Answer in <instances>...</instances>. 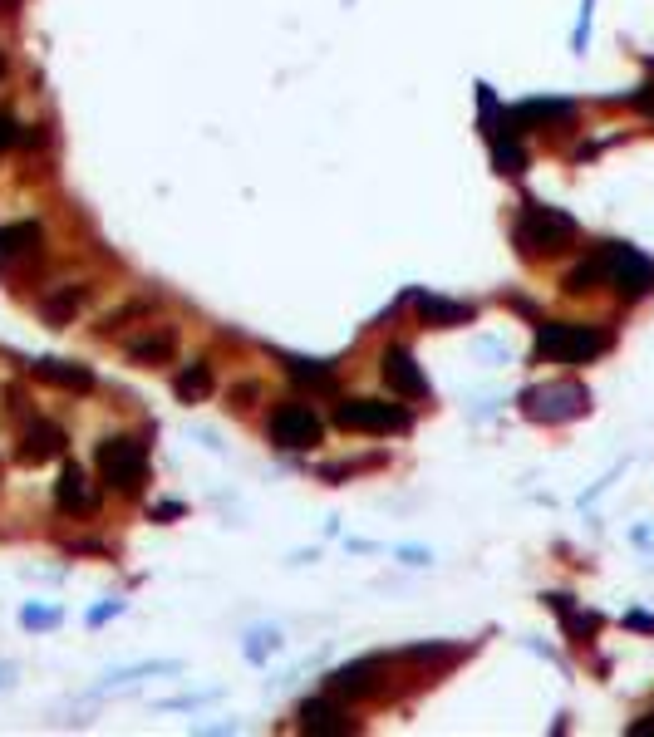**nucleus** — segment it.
<instances>
[{
    "label": "nucleus",
    "mask_w": 654,
    "mask_h": 737,
    "mask_svg": "<svg viewBox=\"0 0 654 737\" xmlns=\"http://www.w3.org/2000/svg\"><path fill=\"white\" fill-rule=\"evenodd\" d=\"M605 271H610V285L625 295V300H640L654 290V266L635 251V246H620V241H605Z\"/></svg>",
    "instance_id": "obj_5"
},
{
    "label": "nucleus",
    "mask_w": 654,
    "mask_h": 737,
    "mask_svg": "<svg viewBox=\"0 0 654 737\" xmlns=\"http://www.w3.org/2000/svg\"><path fill=\"white\" fill-rule=\"evenodd\" d=\"M335 423L350 428V433H404L409 413L399 403H384V398H345L335 408Z\"/></svg>",
    "instance_id": "obj_4"
},
{
    "label": "nucleus",
    "mask_w": 654,
    "mask_h": 737,
    "mask_svg": "<svg viewBox=\"0 0 654 737\" xmlns=\"http://www.w3.org/2000/svg\"><path fill=\"white\" fill-rule=\"evenodd\" d=\"M379 374H384V384L394 389V394H404V398H423L428 394V379L418 374V359L409 354V349H384V359H379Z\"/></svg>",
    "instance_id": "obj_8"
},
{
    "label": "nucleus",
    "mask_w": 654,
    "mask_h": 737,
    "mask_svg": "<svg viewBox=\"0 0 654 737\" xmlns=\"http://www.w3.org/2000/svg\"><path fill=\"white\" fill-rule=\"evenodd\" d=\"M35 374H40V379H50V384H60V389H89V384H94L84 364H64V359H40V364H35Z\"/></svg>",
    "instance_id": "obj_14"
},
{
    "label": "nucleus",
    "mask_w": 654,
    "mask_h": 737,
    "mask_svg": "<svg viewBox=\"0 0 654 737\" xmlns=\"http://www.w3.org/2000/svg\"><path fill=\"white\" fill-rule=\"evenodd\" d=\"M497 168H502V172H522V168H527L522 148H517V143H502V138H497Z\"/></svg>",
    "instance_id": "obj_20"
},
{
    "label": "nucleus",
    "mask_w": 654,
    "mask_h": 737,
    "mask_svg": "<svg viewBox=\"0 0 654 737\" xmlns=\"http://www.w3.org/2000/svg\"><path fill=\"white\" fill-rule=\"evenodd\" d=\"M64 453V433L55 423H30L25 438H20V457L25 462H50V457Z\"/></svg>",
    "instance_id": "obj_10"
},
{
    "label": "nucleus",
    "mask_w": 654,
    "mask_h": 737,
    "mask_svg": "<svg viewBox=\"0 0 654 737\" xmlns=\"http://www.w3.org/2000/svg\"><path fill=\"white\" fill-rule=\"evenodd\" d=\"M207 394H212V369H207V364L182 369V374H178V398H182V403H202Z\"/></svg>",
    "instance_id": "obj_18"
},
{
    "label": "nucleus",
    "mask_w": 654,
    "mask_h": 737,
    "mask_svg": "<svg viewBox=\"0 0 654 737\" xmlns=\"http://www.w3.org/2000/svg\"><path fill=\"white\" fill-rule=\"evenodd\" d=\"M55 502H60V511H94L99 507V497H94V487H89V477L69 462L60 472V487H55Z\"/></svg>",
    "instance_id": "obj_9"
},
{
    "label": "nucleus",
    "mask_w": 654,
    "mask_h": 737,
    "mask_svg": "<svg viewBox=\"0 0 654 737\" xmlns=\"http://www.w3.org/2000/svg\"><path fill=\"white\" fill-rule=\"evenodd\" d=\"M300 728L305 733H350V718L335 708V703H325V698H315V703H305L300 708Z\"/></svg>",
    "instance_id": "obj_11"
},
{
    "label": "nucleus",
    "mask_w": 654,
    "mask_h": 737,
    "mask_svg": "<svg viewBox=\"0 0 654 737\" xmlns=\"http://www.w3.org/2000/svg\"><path fill=\"white\" fill-rule=\"evenodd\" d=\"M517 246L527 256H561L576 246V222L556 207H541V202H527L522 217H517Z\"/></svg>",
    "instance_id": "obj_1"
},
{
    "label": "nucleus",
    "mask_w": 654,
    "mask_h": 737,
    "mask_svg": "<svg viewBox=\"0 0 654 737\" xmlns=\"http://www.w3.org/2000/svg\"><path fill=\"white\" fill-rule=\"evenodd\" d=\"M84 300H89V285H79V290H74V285H64L60 295H50V300H45V320H50V325H64V320H69Z\"/></svg>",
    "instance_id": "obj_17"
},
{
    "label": "nucleus",
    "mask_w": 654,
    "mask_h": 737,
    "mask_svg": "<svg viewBox=\"0 0 654 737\" xmlns=\"http://www.w3.org/2000/svg\"><path fill=\"white\" fill-rule=\"evenodd\" d=\"M581 408H586V389H576V384H551V389H532L527 394V413L546 418V423L576 418Z\"/></svg>",
    "instance_id": "obj_7"
},
{
    "label": "nucleus",
    "mask_w": 654,
    "mask_h": 737,
    "mask_svg": "<svg viewBox=\"0 0 654 737\" xmlns=\"http://www.w3.org/2000/svg\"><path fill=\"white\" fill-rule=\"evenodd\" d=\"M30 246H40V227H35V222H15V227L0 231V261H5V256H20V251H30Z\"/></svg>",
    "instance_id": "obj_19"
},
{
    "label": "nucleus",
    "mask_w": 654,
    "mask_h": 737,
    "mask_svg": "<svg viewBox=\"0 0 654 737\" xmlns=\"http://www.w3.org/2000/svg\"><path fill=\"white\" fill-rule=\"evenodd\" d=\"M0 69H5V59H0Z\"/></svg>",
    "instance_id": "obj_23"
},
{
    "label": "nucleus",
    "mask_w": 654,
    "mask_h": 737,
    "mask_svg": "<svg viewBox=\"0 0 654 737\" xmlns=\"http://www.w3.org/2000/svg\"><path fill=\"white\" fill-rule=\"evenodd\" d=\"M418 315H423L428 325L448 330V325H468V320H473V305H453V300H433V295H418Z\"/></svg>",
    "instance_id": "obj_13"
},
{
    "label": "nucleus",
    "mask_w": 654,
    "mask_h": 737,
    "mask_svg": "<svg viewBox=\"0 0 654 737\" xmlns=\"http://www.w3.org/2000/svg\"><path fill=\"white\" fill-rule=\"evenodd\" d=\"M536 354L551 359V364H591L595 354H605V335L591 330V325H566V320H556V325H541Z\"/></svg>",
    "instance_id": "obj_2"
},
{
    "label": "nucleus",
    "mask_w": 654,
    "mask_h": 737,
    "mask_svg": "<svg viewBox=\"0 0 654 737\" xmlns=\"http://www.w3.org/2000/svg\"><path fill=\"white\" fill-rule=\"evenodd\" d=\"M173 349H178V335L173 330H158V335H143V340L128 344V359L143 364V369H153V364H168Z\"/></svg>",
    "instance_id": "obj_12"
},
{
    "label": "nucleus",
    "mask_w": 654,
    "mask_h": 737,
    "mask_svg": "<svg viewBox=\"0 0 654 737\" xmlns=\"http://www.w3.org/2000/svg\"><path fill=\"white\" fill-rule=\"evenodd\" d=\"M320 418L305 408V403H281L276 413H271V438L281 443V448H291V453H305V448H315L320 443Z\"/></svg>",
    "instance_id": "obj_6"
},
{
    "label": "nucleus",
    "mask_w": 654,
    "mask_h": 737,
    "mask_svg": "<svg viewBox=\"0 0 654 737\" xmlns=\"http://www.w3.org/2000/svg\"><path fill=\"white\" fill-rule=\"evenodd\" d=\"M10 5H15V0H0V15H5V10H10Z\"/></svg>",
    "instance_id": "obj_22"
},
{
    "label": "nucleus",
    "mask_w": 654,
    "mask_h": 737,
    "mask_svg": "<svg viewBox=\"0 0 654 737\" xmlns=\"http://www.w3.org/2000/svg\"><path fill=\"white\" fill-rule=\"evenodd\" d=\"M630 733H654V713H650V718H640V723H635Z\"/></svg>",
    "instance_id": "obj_21"
},
{
    "label": "nucleus",
    "mask_w": 654,
    "mask_h": 737,
    "mask_svg": "<svg viewBox=\"0 0 654 737\" xmlns=\"http://www.w3.org/2000/svg\"><path fill=\"white\" fill-rule=\"evenodd\" d=\"M99 477L114 492H138L143 477H148V448L138 438H109L99 448Z\"/></svg>",
    "instance_id": "obj_3"
},
{
    "label": "nucleus",
    "mask_w": 654,
    "mask_h": 737,
    "mask_svg": "<svg viewBox=\"0 0 654 737\" xmlns=\"http://www.w3.org/2000/svg\"><path fill=\"white\" fill-rule=\"evenodd\" d=\"M600 281H610V271H605V251H595L591 261H581V266L566 276V290H571V295H586V290H595Z\"/></svg>",
    "instance_id": "obj_15"
},
{
    "label": "nucleus",
    "mask_w": 654,
    "mask_h": 737,
    "mask_svg": "<svg viewBox=\"0 0 654 737\" xmlns=\"http://www.w3.org/2000/svg\"><path fill=\"white\" fill-rule=\"evenodd\" d=\"M374 674H379V664H374V659H364V664L340 669V674L330 679V688H335V693H369V688H374Z\"/></svg>",
    "instance_id": "obj_16"
}]
</instances>
